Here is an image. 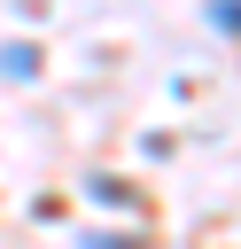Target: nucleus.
Instances as JSON below:
<instances>
[{
    "instance_id": "1",
    "label": "nucleus",
    "mask_w": 241,
    "mask_h": 249,
    "mask_svg": "<svg viewBox=\"0 0 241 249\" xmlns=\"http://www.w3.org/2000/svg\"><path fill=\"white\" fill-rule=\"evenodd\" d=\"M86 195H93L101 210H140V195H132L124 179H109V171H101V179H86Z\"/></svg>"
},
{
    "instance_id": "2",
    "label": "nucleus",
    "mask_w": 241,
    "mask_h": 249,
    "mask_svg": "<svg viewBox=\"0 0 241 249\" xmlns=\"http://www.w3.org/2000/svg\"><path fill=\"white\" fill-rule=\"evenodd\" d=\"M0 70L8 78H39V47L23 39V47H0Z\"/></svg>"
},
{
    "instance_id": "4",
    "label": "nucleus",
    "mask_w": 241,
    "mask_h": 249,
    "mask_svg": "<svg viewBox=\"0 0 241 249\" xmlns=\"http://www.w3.org/2000/svg\"><path fill=\"white\" fill-rule=\"evenodd\" d=\"M78 249H140V233H78Z\"/></svg>"
},
{
    "instance_id": "3",
    "label": "nucleus",
    "mask_w": 241,
    "mask_h": 249,
    "mask_svg": "<svg viewBox=\"0 0 241 249\" xmlns=\"http://www.w3.org/2000/svg\"><path fill=\"white\" fill-rule=\"evenodd\" d=\"M202 16H210L225 39H241V0H218V8H202Z\"/></svg>"
}]
</instances>
